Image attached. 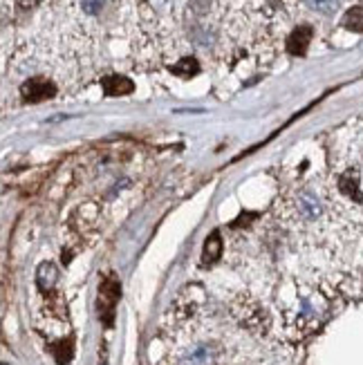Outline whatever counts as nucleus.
<instances>
[{
	"label": "nucleus",
	"instance_id": "obj_1",
	"mask_svg": "<svg viewBox=\"0 0 363 365\" xmlns=\"http://www.w3.org/2000/svg\"><path fill=\"white\" fill-rule=\"evenodd\" d=\"M231 314L238 323L251 332V334H267L272 327V316L269 311L262 307L258 298H253L249 294H240L238 298H233L231 303Z\"/></svg>",
	"mask_w": 363,
	"mask_h": 365
},
{
	"label": "nucleus",
	"instance_id": "obj_2",
	"mask_svg": "<svg viewBox=\"0 0 363 365\" xmlns=\"http://www.w3.org/2000/svg\"><path fill=\"white\" fill-rule=\"evenodd\" d=\"M68 227H70V233L81 244L92 242L101 231V209L94 202L79 204V207L74 209V213L70 216Z\"/></svg>",
	"mask_w": 363,
	"mask_h": 365
},
{
	"label": "nucleus",
	"instance_id": "obj_3",
	"mask_svg": "<svg viewBox=\"0 0 363 365\" xmlns=\"http://www.w3.org/2000/svg\"><path fill=\"white\" fill-rule=\"evenodd\" d=\"M207 300V292L202 285H186L179 289V294L175 296L173 305H170V318L175 320V325H186L188 320H193L195 314L202 309Z\"/></svg>",
	"mask_w": 363,
	"mask_h": 365
},
{
	"label": "nucleus",
	"instance_id": "obj_4",
	"mask_svg": "<svg viewBox=\"0 0 363 365\" xmlns=\"http://www.w3.org/2000/svg\"><path fill=\"white\" fill-rule=\"evenodd\" d=\"M290 209L294 213V218L303 220V222H314V220H318L323 216L321 198H318L316 193L309 191V188H301L296 193L292 204H290Z\"/></svg>",
	"mask_w": 363,
	"mask_h": 365
},
{
	"label": "nucleus",
	"instance_id": "obj_5",
	"mask_svg": "<svg viewBox=\"0 0 363 365\" xmlns=\"http://www.w3.org/2000/svg\"><path fill=\"white\" fill-rule=\"evenodd\" d=\"M121 287L114 278H105L99 287V316L103 318L105 325H112V316H114V305L119 300Z\"/></svg>",
	"mask_w": 363,
	"mask_h": 365
},
{
	"label": "nucleus",
	"instance_id": "obj_6",
	"mask_svg": "<svg viewBox=\"0 0 363 365\" xmlns=\"http://www.w3.org/2000/svg\"><path fill=\"white\" fill-rule=\"evenodd\" d=\"M20 94H23V99L29 101V103H38V101H45V99H52V96L57 94V85L47 81V79H29L23 83V88H20Z\"/></svg>",
	"mask_w": 363,
	"mask_h": 365
},
{
	"label": "nucleus",
	"instance_id": "obj_7",
	"mask_svg": "<svg viewBox=\"0 0 363 365\" xmlns=\"http://www.w3.org/2000/svg\"><path fill=\"white\" fill-rule=\"evenodd\" d=\"M336 186H339V191H341V195H346L348 200H352V202H363L361 175H359V170L350 168V170H346V173H341V175H339V181H336Z\"/></svg>",
	"mask_w": 363,
	"mask_h": 365
},
{
	"label": "nucleus",
	"instance_id": "obj_8",
	"mask_svg": "<svg viewBox=\"0 0 363 365\" xmlns=\"http://www.w3.org/2000/svg\"><path fill=\"white\" fill-rule=\"evenodd\" d=\"M312 36H314L312 27H307V25L296 27L292 34L287 36V52L294 57H303L309 47V43H312Z\"/></svg>",
	"mask_w": 363,
	"mask_h": 365
},
{
	"label": "nucleus",
	"instance_id": "obj_9",
	"mask_svg": "<svg viewBox=\"0 0 363 365\" xmlns=\"http://www.w3.org/2000/svg\"><path fill=\"white\" fill-rule=\"evenodd\" d=\"M222 251H224L222 233L216 229V231H211V235H209L207 242H205V249H202V265H205V267L216 265L220 258H222Z\"/></svg>",
	"mask_w": 363,
	"mask_h": 365
},
{
	"label": "nucleus",
	"instance_id": "obj_10",
	"mask_svg": "<svg viewBox=\"0 0 363 365\" xmlns=\"http://www.w3.org/2000/svg\"><path fill=\"white\" fill-rule=\"evenodd\" d=\"M103 85V92L108 96H124V94H131L135 90V83L126 77H119V74H112V77H105L101 81Z\"/></svg>",
	"mask_w": 363,
	"mask_h": 365
},
{
	"label": "nucleus",
	"instance_id": "obj_11",
	"mask_svg": "<svg viewBox=\"0 0 363 365\" xmlns=\"http://www.w3.org/2000/svg\"><path fill=\"white\" fill-rule=\"evenodd\" d=\"M50 352L54 354V359H57V363L59 365H68L70 361H72V354H74V343H72V338L68 336V338H57L54 343L50 345Z\"/></svg>",
	"mask_w": 363,
	"mask_h": 365
},
{
	"label": "nucleus",
	"instance_id": "obj_12",
	"mask_svg": "<svg viewBox=\"0 0 363 365\" xmlns=\"http://www.w3.org/2000/svg\"><path fill=\"white\" fill-rule=\"evenodd\" d=\"M57 278H59V271H57V267L52 265V262H43V265L38 267L36 281H38V287L43 289V292L52 294V289H54Z\"/></svg>",
	"mask_w": 363,
	"mask_h": 365
},
{
	"label": "nucleus",
	"instance_id": "obj_13",
	"mask_svg": "<svg viewBox=\"0 0 363 365\" xmlns=\"http://www.w3.org/2000/svg\"><path fill=\"white\" fill-rule=\"evenodd\" d=\"M170 72H173L175 77L191 79V77H195V74L200 72V63L195 59H182L179 63H175V66L170 68Z\"/></svg>",
	"mask_w": 363,
	"mask_h": 365
},
{
	"label": "nucleus",
	"instance_id": "obj_14",
	"mask_svg": "<svg viewBox=\"0 0 363 365\" xmlns=\"http://www.w3.org/2000/svg\"><path fill=\"white\" fill-rule=\"evenodd\" d=\"M343 27L350 31H363V7H352L343 16Z\"/></svg>",
	"mask_w": 363,
	"mask_h": 365
},
{
	"label": "nucleus",
	"instance_id": "obj_15",
	"mask_svg": "<svg viewBox=\"0 0 363 365\" xmlns=\"http://www.w3.org/2000/svg\"><path fill=\"white\" fill-rule=\"evenodd\" d=\"M305 3L312 9H316V12H321V14H332V12H336L341 0H305Z\"/></svg>",
	"mask_w": 363,
	"mask_h": 365
},
{
	"label": "nucleus",
	"instance_id": "obj_16",
	"mask_svg": "<svg viewBox=\"0 0 363 365\" xmlns=\"http://www.w3.org/2000/svg\"><path fill=\"white\" fill-rule=\"evenodd\" d=\"M101 3H103V0H83V9L88 14H94V12H99Z\"/></svg>",
	"mask_w": 363,
	"mask_h": 365
}]
</instances>
